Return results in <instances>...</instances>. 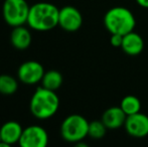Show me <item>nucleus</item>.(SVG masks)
Instances as JSON below:
<instances>
[{
    "label": "nucleus",
    "mask_w": 148,
    "mask_h": 147,
    "mask_svg": "<svg viewBox=\"0 0 148 147\" xmlns=\"http://www.w3.org/2000/svg\"><path fill=\"white\" fill-rule=\"evenodd\" d=\"M60 9L49 2H38L30 6L27 24L37 31H49L59 25Z\"/></svg>",
    "instance_id": "1"
},
{
    "label": "nucleus",
    "mask_w": 148,
    "mask_h": 147,
    "mask_svg": "<svg viewBox=\"0 0 148 147\" xmlns=\"http://www.w3.org/2000/svg\"><path fill=\"white\" fill-rule=\"evenodd\" d=\"M60 99L55 91L38 87L30 99V112L35 118L45 120L51 118L59 110Z\"/></svg>",
    "instance_id": "2"
},
{
    "label": "nucleus",
    "mask_w": 148,
    "mask_h": 147,
    "mask_svg": "<svg viewBox=\"0 0 148 147\" xmlns=\"http://www.w3.org/2000/svg\"><path fill=\"white\" fill-rule=\"evenodd\" d=\"M104 25L111 34L125 36L134 30L136 20L131 10L122 6H116L106 12Z\"/></svg>",
    "instance_id": "3"
},
{
    "label": "nucleus",
    "mask_w": 148,
    "mask_h": 147,
    "mask_svg": "<svg viewBox=\"0 0 148 147\" xmlns=\"http://www.w3.org/2000/svg\"><path fill=\"white\" fill-rule=\"evenodd\" d=\"M89 123L86 118L79 114L68 116L60 125L62 137L71 143L82 141L88 136Z\"/></svg>",
    "instance_id": "4"
},
{
    "label": "nucleus",
    "mask_w": 148,
    "mask_h": 147,
    "mask_svg": "<svg viewBox=\"0 0 148 147\" xmlns=\"http://www.w3.org/2000/svg\"><path fill=\"white\" fill-rule=\"evenodd\" d=\"M29 5L25 0H5L2 7L3 18L12 27L27 23Z\"/></svg>",
    "instance_id": "5"
},
{
    "label": "nucleus",
    "mask_w": 148,
    "mask_h": 147,
    "mask_svg": "<svg viewBox=\"0 0 148 147\" xmlns=\"http://www.w3.org/2000/svg\"><path fill=\"white\" fill-rule=\"evenodd\" d=\"M49 143V135L45 128L32 125L23 129L19 144L22 147H45Z\"/></svg>",
    "instance_id": "6"
},
{
    "label": "nucleus",
    "mask_w": 148,
    "mask_h": 147,
    "mask_svg": "<svg viewBox=\"0 0 148 147\" xmlns=\"http://www.w3.org/2000/svg\"><path fill=\"white\" fill-rule=\"evenodd\" d=\"M43 67L35 61H27L18 68L17 76L20 82L25 85H34L40 82L45 75Z\"/></svg>",
    "instance_id": "7"
},
{
    "label": "nucleus",
    "mask_w": 148,
    "mask_h": 147,
    "mask_svg": "<svg viewBox=\"0 0 148 147\" xmlns=\"http://www.w3.org/2000/svg\"><path fill=\"white\" fill-rule=\"evenodd\" d=\"M83 24V16L74 6H64L60 9L59 25L66 31H77Z\"/></svg>",
    "instance_id": "8"
},
{
    "label": "nucleus",
    "mask_w": 148,
    "mask_h": 147,
    "mask_svg": "<svg viewBox=\"0 0 148 147\" xmlns=\"http://www.w3.org/2000/svg\"><path fill=\"white\" fill-rule=\"evenodd\" d=\"M124 127L127 133L132 137H145L148 135V116L141 112L128 115Z\"/></svg>",
    "instance_id": "9"
},
{
    "label": "nucleus",
    "mask_w": 148,
    "mask_h": 147,
    "mask_svg": "<svg viewBox=\"0 0 148 147\" xmlns=\"http://www.w3.org/2000/svg\"><path fill=\"white\" fill-rule=\"evenodd\" d=\"M21 125L16 121H8L4 123L0 128V138L1 141L6 143L8 146L13 145L19 142L22 134Z\"/></svg>",
    "instance_id": "10"
},
{
    "label": "nucleus",
    "mask_w": 148,
    "mask_h": 147,
    "mask_svg": "<svg viewBox=\"0 0 148 147\" xmlns=\"http://www.w3.org/2000/svg\"><path fill=\"white\" fill-rule=\"evenodd\" d=\"M127 115L121 107H110L102 115V121L108 129H118L124 126Z\"/></svg>",
    "instance_id": "11"
},
{
    "label": "nucleus",
    "mask_w": 148,
    "mask_h": 147,
    "mask_svg": "<svg viewBox=\"0 0 148 147\" xmlns=\"http://www.w3.org/2000/svg\"><path fill=\"white\" fill-rule=\"evenodd\" d=\"M121 49L129 55H138L144 49V41L140 34L133 30L123 36Z\"/></svg>",
    "instance_id": "12"
},
{
    "label": "nucleus",
    "mask_w": 148,
    "mask_h": 147,
    "mask_svg": "<svg viewBox=\"0 0 148 147\" xmlns=\"http://www.w3.org/2000/svg\"><path fill=\"white\" fill-rule=\"evenodd\" d=\"M10 41L15 49L20 51L26 49L31 43V34L29 30L22 25L15 26L11 31Z\"/></svg>",
    "instance_id": "13"
},
{
    "label": "nucleus",
    "mask_w": 148,
    "mask_h": 147,
    "mask_svg": "<svg viewBox=\"0 0 148 147\" xmlns=\"http://www.w3.org/2000/svg\"><path fill=\"white\" fill-rule=\"evenodd\" d=\"M62 76L58 71H49L45 73L41 79V86L51 91H56L62 85Z\"/></svg>",
    "instance_id": "14"
},
{
    "label": "nucleus",
    "mask_w": 148,
    "mask_h": 147,
    "mask_svg": "<svg viewBox=\"0 0 148 147\" xmlns=\"http://www.w3.org/2000/svg\"><path fill=\"white\" fill-rule=\"evenodd\" d=\"M120 107L127 116L138 113L141 110V102L136 96L128 95L124 97L120 103Z\"/></svg>",
    "instance_id": "15"
},
{
    "label": "nucleus",
    "mask_w": 148,
    "mask_h": 147,
    "mask_svg": "<svg viewBox=\"0 0 148 147\" xmlns=\"http://www.w3.org/2000/svg\"><path fill=\"white\" fill-rule=\"evenodd\" d=\"M18 83L10 75H0V94L12 95L17 91Z\"/></svg>",
    "instance_id": "16"
},
{
    "label": "nucleus",
    "mask_w": 148,
    "mask_h": 147,
    "mask_svg": "<svg viewBox=\"0 0 148 147\" xmlns=\"http://www.w3.org/2000/svg\"><path fill=\"white\" fill-rule=\"evenodd\" d=\"M108 128L106 127V125L103 123L102 120H94V121L89 123V132L88 136L91 138L96 140L102 139L104 136L106 135Z\"/></svg>",
    "instance_id": "17"
},
{
    "label": "nucleus",
    "mask_w": 148,
    "mask_h": 147,
    "mask_svg": "<svg viewBox=\"0 0 148 147\" xmlns=\"http://www.w3.org/2000/svg\"><path fill=\"white\" fill-rule=\"evenodd\" d=\"M123 36L121 34H112L111 38H110V42L113 46L115 47H121L122 45V41H123Z\"/></svg>",
    "instance_id": "18"
},
{
    "label": "nucleus",
    "mask_w": 148,
    "mask_h": 147,
    "mask_svg": "<svg viewBox=\"0 0 148 147\" xmlns=\"http://www.w3.org/2000/svg\"><path fill=\"white\" fill-rule=\"evenodd\" d=\"M139 6L143 8H148V0H135Z\"/></svg>",
    "instance_id": "19"
},
{
    "label": "nucleus",
    "mask_w": 148,
    "mask_h": 147,
    "mask_svg": "<svg viewBox=\"0 0 148 147\" xmlns=\"http://www.w3.org/2000/svg\"><path fill=\"white\" fill-rule=\"evenodd\" d=\"M0 141H1V138H0Z\"/></svg>",
    "instance_id": "20"
}]
</instances>
